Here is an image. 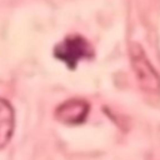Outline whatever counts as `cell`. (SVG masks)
Masks as SVG:
<instances>
[{"label": "cell", "instance_id": "obj_2", "mask_svg": "<svg viewBox=\"0 0 160 160\" xmlns=\"http://www.w3.org/2000/svg\"><path fill=\"white\" fill-rule=\"evenodd\" d=\"M131 62L134 68V72L138 78L139 84L145 91L156 92L160 90V79L156 75L154 68L148 61L142 49L138 45H132L130 49Z\"/></svg>", "mask_w": 160, "mask_h": 160}, {"label": "cell", "instance_id": "obj_1", "mask_svg": "<svg viewBox=\"0 0 160 160\" xmlns=\"http://www.w3.org/2000/svg\"><path fill=\"white\" fill-rule=\"evenodd\" d=\"M54 55L55 58L65 62L70 69H74L81 59L92 56V49L84 38L74 35L66 38L64 41L56 45Z\"/></svg>", "mask_w": 160, "mask_h": 160}, {"label": "cell", "instance_id": "obj_3", "mask_svg": "<svg viewBox=\"0 0 160 160\" xmlns=\"http://www.w3.org/2000/svg\"><path fill=\"white\" fill-rule=\"evenodd\" d=\"M89 112V105L82 100H69L56 110V118L65 124H81Z\"/></svg>", "mask_w": 160, "mask_h": 160}, {"label": "cell", "instance_id": "obj_4", "mask_svg": "<svg viewBox=\"0 0 160 160\" xmlns=\"http://www.w3.org/2000/svg\"><path fill=\"white\" fill-rule=\"evenodd\" d=\"M14 110L11 105L0 99V149H2L10 140L14 131Z\"/></svg>", "mask_w": 160, "mask_h": 160}]
</instances>
